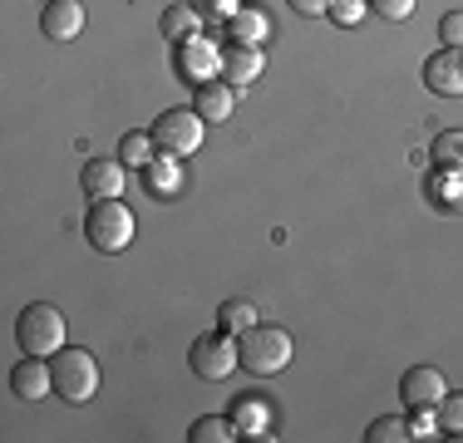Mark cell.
Segmentation results:
<instances>
[{
	"mask_svg": "<svg viewBox=\"0 0 463 443\" xmlns=\"http://www.w3.org/2000/svg\"><path fill=\"white\" fill-rule=\"evenodd\" d=\"M267 74V54H261V44H227L222 50V80L232 89H251Z\"/></svg>",
	"mask_w": 463,
	"mask_h": 443,
	"instance_id": "obj_12",
	"label": "cell"
},
{
	"mask_svg": "<svg viewBox=\"0 0 463 443\" xmlns=\"http://www.w3.org/2000/svg\"><path fill=\"white\" fill-rule=\"evenodd\" d=\"M424 89H434L439 99H463V50L444 44L424 60Z\"/></svg>",
	"mask_w": 463,
	"mask_h": 443,
	"instance_id": "obj_8",
	"label": "cell"
},
{
	"mask_svg": "<svg viewBox=\"0 0 463 443\" xmlns=\"http://www.w3.org/2000/svg\"><path fill=\"white\" fill-rule=\"evenodd\" d=\"M237 354H241V370H251V374H277L291 364V335H286L281 325H251V330H241L237 335Z\"/></svg>",
	"mask_w": 463,
	"mask_h": 443,
	"instance_id": "obj_2",
	"label": "cell"
},
{
	"mask_svg": "<svg viewBox=\"0 0 463 443\" xmlns=\"http://www.w3.org/2000/svg\"><path fill=\"white\" fill-rule=\"evenodd\" d=\"M439 424H444V434L449 438H454V434H463V394H454V390H449L444 399H439Z\"/></svg>",
	"mask_w": 463,
	"mask_h": 443,
	"instance_id": "obj_26",
	"label": "cell"
},
{
	"mask_svg": "<svg viewBox=\"0 0 463 443\" xmlns=\"http://www.w3.org/2000/svg\"><path fill=\"white\" fill-rule=\"evenodd\" d=\"M118 158H124L128 168H148V163L158 158V143H153V133H143V128H128L124 138H118Z\"/></svg>",
	"mask_w": 463,
	"mask_h": 443,
	"instance_id": "obj_21",
	"label": "cell"
},
{
	"mask_svg": "<svg viewBox=\"0 0 463 443\" xmlns=\"http://www.w3.org/2000/svg\"><path fill=\"white\" fill-rule=\"evenodd\" d=\"M173 70H178V80H193V84L222 80V44L213 35H187L173 50Z\"/></svg>",
	"mask_w": 463,
	"mask_h": 443,
	"instance_id": "obj_7",
	"label": "cell"
},
{
	"mask_svg": "<svg viewBox=\"0 0 463 443\" xmlns=\"http://www.w3.org/2000/svg\"><path fill=\"white\" fill-rule=\"evenodd\" d=\"M365 438L370 443H404V438H414V434H410V419L384 414V419H374V424L365 429Z\"/></svg>",
	"mask_w": 463,
	"mask_h": 443,
	"instance_id": "obj_24",
	"label": "cell"
},
{
	"mask_svg": "<svg viewBox=\"0 0 463 443\" xmlns=\"http://www.w3.org/2000/svg\"><path fill=\"white\" fill-rule=\"evenodd\" d=\"M50 374H54V394L64 404H90L99 394V360L80 345H64L60 354H50Z\"/></svg>",
	"mask_w": 463,
	"mask_h": 443,
	"instance_id": "obj_1",
	"label": "cell"
},
{
	"mask_svg": "<svg viewBox=\"0 0 463 443\" xmlns=\"http://www.w3.org/2000/svg\"><path fill=\"white\" fill-rule=\"evenodd\" d=\"M444 394H449V384H444V374H439L434 364H410V370H404L400 399H404L410 409H419V404H439Z\"/></svg>",
	"mask_w": 463,
	"mask_h": 443,
	"instance_id": "obj_13",
	"label": "cell"
},
{
	"mask_svg": "<svg viewBox=\"0 0 463 443\" xmlns=\"http://www.w3.org/2000/svg\"><path fill=\"white\" fill-rule=\"evenodd\" d=\"M187 5H193L203 20H213V25H227V20L237 15V10L247 5V0H187Z\"/></svg>",
	"mask_w": 463,
	"mask_h": 443,
	"instance_id": "obj_25",
	"label": "cell"
},
{
	"mask_svg": "<svg viewBox=\"0 0 463 443\" xmlns=\"http://www.w3.org/2000/svg\"><path fill=\"white\" fill-rule=\"evenodd\" d=\"M197 20H203V15H197V10L187 5V0H178V5H168V10L158 15V30H163V40L183 44L187 35H197Z\"/></svg>",
	"mask_w": 463,
	"mask_h": 443,
	"instance_id": "obj_19",
	"label": "cell"
},
{
	"mask_svg": "<svg viewBox=\"0 0 463 443\" xmlns=\"http://www.w3.org/2000/svg\"><path fill=\"white\" fill-rule=\"evenodd\" d=\"M439 40L454 44V50H463V10H449V15L439 20Z\"/></svg>",
	"mask_w": 463,
	"mask_h": 443,
	"instance_id": "obj_30",
	"label": "cell"
},
{
	"mask_svg": "<svg viewBox=\"0 0 463 443\" xmlns=\"http://www.w3.org/2000/svg\"><path fill=\"white\" fill-rule=\"evenodd\" d=\"M227 419L237 424L241 438H277V434H271V404H267V394H257V390L232 399Z\"/></svg>",
	"mask_w": 463,
	"mask_h": 443,
	"instance_id": "obj_10",
	"label": "cell"
},
{
	"mask_svg": "<svg viewBox=\"0 0 463 443\" xmlns=\"http://www.w3.org/2000/svg\"><path fill=\"white\" fill-rule=\"evenodd\" d=\"M84 30V0H45V10H40V35L45 40H80Z\"/></svg>",
	"mask_w": 463,
	"mask_h": 443,
	"instance_id": "obj_11",
	"label": "cell"
},
{
	"mask_svg": "<svg viewBox=\"0 0 463 443\" xmlns=\"http://www.w3.org/2000/svg\"><path fill=\"white\" fill-rule=\"evenodd\" d=\"M193 374L197 380H207V384H222L232 370H241V354H237V335H227L222 325L217 330H207V335H197L193 340Z\"/></svg>",
	"mask_w": 463,
	"mask_h": 443,
	"instance_id": "obj_6",
	"label": "cell"
},
{
	"mask_svg": "<svg viewBox=\"0 0 463 443\" xmlns=\"http://www.w3.org/2000/svg\"><path fill=\"white\" fill-rule=\"evenodd\" d=\"M143 183H148L153 197H173L183 187V158H168V153H158V158L143 168Z\"/></svg>",
	"mask_w": 463,
	"mask_h": 443,
	"instance_id": "obj_18",
	"label": "cell"
},
{
	"mask_svg": "<svg viewBox=\"0 0 463 443\" xmlns=\"http://www.w3.org/2000/svg\"><path fill=\"white\" fill-rule=\"evenodd\" d=\"M410 434H414V438H434V434H444V424H439V409H434V404H419L414 414H410Z\"/></svg>",
	"mask_w": 463,
	"mask_h": 443,
	"instance_id": "obj_28",
	"label": "cell"
},
{
	"mask_svg": "<svg viewBox=\"0 0 463 443\" xmlns=\"http://www.w3.org/2000/svg\"><path fill=\"white\" fill-rule=\"evenodd\" d=\"M84 237H90L94 251L114 257V251H124L128 241H134V212H128L118 197H104V203H94L90 217H84Z\"/></svg>",
	"mask_w": 463,
	"mask_h": 443,
	"instance_id": "obj_5",
	"label": "cell"
},
{
	"mask_svg": "<svg viewBox=\"0 0 463 443\" xmlns=\"http://www.w3.org/2000/svg\"><path fill=\"white\" fill-rule=\"evenodd\" d=\"M429 163L449 173H463V128H444L434 143H429Z\"/></svg>",
	"mask_w": 463,
	"mask_h": 443,
	"instance_id": "obj_20",
	"label": "cell"
},
{
	"mask_svg": "<svg viewBox=\"0 0 463 443\" xmlns=\"http://www.w3.org/2000/svg\"><path fill=\"white\" fill-rule=\"evenodd\" d=\"M15 340L25 354H40V360H45V354H60L64 350V316L50 301H30L15 320Z\"/></svg>",
	"mask_w": 463,
	"mask_h": 443,
	"instance_id": "obj_3",
	"label": "cell"
},
{
	"mask_svg": "<svg viewBox=\"0 0 463 443\" xmlns=\"http://www.w3.org/2000/svg\"><path fill=\"white\" fill-rule=\"evenodd\" d=\"M414 5H419V0H370V10H374L380 20H390V25L410 20V15H414Z\"/></svg>",
	"mask_w": 463,
	"mask_h": 443,
	"instance_id": "obj_29",
	"label": "cell"
},
{
	"mask_svg": "<svg viewBox=\"0 0 463 443\" xmlns=\"http://www.w3.org/2000/svg\"><path fill=\"white\" fill-rule=\"evenodd\" d=\"M10 394H20V399H45V394H54V374H50V364L40 360V354H25V360L10 370Z\"/></svg>",
	"mask_w": 463,
	"mask_h": 443,
	"instance_id": "obj_14",
	"label": "cell"
},
{
	"mask_svg": "<svg viewBox=\"0 0 463 443\" xmlns=\"http://www.w3.org/2000/svg\"><path fill=\"white\" fill-rule=\"evenodd\" d=\"M222 30H227L232 44H261V40H271V15L257 5V0H247V5H241Z\"/></svg>",
	"mask_w": 463,
	"mask_h": 443,
	"instance_id": "obj_16",
	"label": "cell"
},
{
	"mask_svg": "<svg viewBox=\"0 0 463 443\" xmlns=\"http://www.w3.org/2000/svg\"><path fill=\"white\" fill-rule=\"evenodd\" d=\"M286 5H291L296 15H306V20H311V15H330V0H286Z\"/></svg>",
	"mask_w": 463,
	"mask_h": 443,
	"instance_id": "obj_31",
	"label": "cell"
},
{
	"mask_svg": "<svg viewBox=\"0 0 463 443\" xmlns=\"http://www.w3.org/2000/svg\"><path fill=\"white\" fill-rule=\"evenodd\" d=\"M148 133H153V143H158V153H168V158H193L207 138V118L197 114V108H168V114L153 118Z\"/></svg>",
	"mask_w": 463,
	"mask_h": 443,
	"instance_id": "obj_4",
	"label": "cell"
},
{
	"mask_svg": "<svg viewBox=\"0 0 463 443\" xmlns=\"http://www.w3.org/2000/svg\"><path fill=\"white\" fill-rule=\"evenodd\" d=\"M124 183H128V163L118 158H90L80 173V187L84 197H94V203H104V197H124Z\"/></svg>",
	"mask_w": 463,
	"mask_h": 443,
	"instance_id": "obj_9",
	"label": "cell"
},
{
	"mask_svg": "<svg viewBox=\"0 0 463 443\" xmlns=\"http://www.w3.org/2000/svg\"><path fill=\"white\" fill-rule=\"evenodd\" d=\"M187 438H193V443H227V438H241V434H237V424H232L227 414H203Z\"/></svg>",
	"mask_w": 463,
	"mask_h": 443,
	"instance_id": "obj_22",
	"label": "cell"
},
{
	"mask_svg": "<svg viewBox=\"0 0 463 443\" xmlns=\"http://www.w3.org/2000/svg\"><path fill=\"white\" fill-rule=\"evenodd\" d=\"M424 197L439 207V212L458 217L463 212V173H449V168H434L424 177Z\"/></svg>",
	"mask_w": 463,
	"mask_h": 443,
	"instance_id": "obj_17",
	"label": "cell"
},
{
	"mask_svg": "<svg viewBox=\"0 0 463 443\" xmlns=\"http://www.w3.org/2000/svg\"><path fill=\"white\" fill-rule=\"evenodd\" d=\"M193 108L207 118V124H227L232 108H237V89L227 80H207V84H193Z\"/></svg>",
	"mask_w": 463,
	"mask_h": 443,
	"instance_id": "obj_15",
	"label": "cell"
},
{
	"mask_svg": "<svg viewBox=\"0 0 463 443\" xmlns=\"http://www.w3.org/2000/svg\"><path fill=\"white\" fill-rule=\"evenodd\" d=\"M217 325H222L227 335H241V330L257 325V306L241 301V296H237V301H222V310H217Z\"/></svg>",
	"mask_w": 463,
	"mask_h": 443,
	"instance_id": "obj_23",
	"label": "cell"
},
{
	"mask_svg": "<svg viewBox=\"0 0 463 443\" xmlns=\"http://www.w3.org/2000/svg\"><path fill=\"white\" fill-rule=\"evenodd\" d=\"M365 15H370V0H330V20H335L340 30L360 25Z\"/></svg>",
	"mask_w": 463,
	"mask_h": 443,
	"instance_id": "obj_27",
	"label": "cell"
}]
</instances>
